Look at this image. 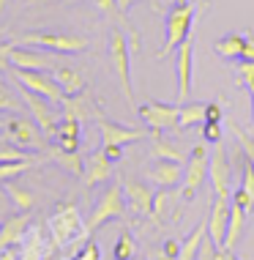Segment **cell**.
<instances>
[{"instance_id": "1", "label": "cell", "mask_w": 254, "mask_h": 260, "mask_svg": "<svg viewBox=\"0 0 254 260\" xmlns=\"http://www.w3.org/2000/svg\"><path fill=\"white\" fill-rule=\"evenodd\" d=\"M47 230L52 236V247H60V249H71V252H80L88 238V228L82 224L80 219V211H77L74 203H66V206L58 208V214L49 216L47 222Z\"/></svg>"}, {"instance_id": "2", "label": "cell", "mask_w": 254, "mask_h": 260, "mask_svg": "<svg viewBox=\"0 0 254 260\" xmlns=\"http://www.w3.org/2000/svg\"><path fill=\"white\" fill-rule=\"evenodd\" d=\"M197 17V3L192 0H180V3L169 6L164 17V44L159 50V58H167L169 52H175L183 41L192 39V25Z\"/></svg>"}, {"instance_id": "3", "label": "cell", "mask_w": 254, "mask_h": 260, "mask_svg": "<svg viewBox=\"0 0 254 260\" xmlns=\"http://www.w3.org/2000/svg\"><path fill=\"white\" fill-rule=\"evenodd\" d=\"M107 47H110V60H112V66H115L118 82H121V90H123V99L131 107V112H137L134 85H131V44H129V36H126L123 27H118V25L110 27Z\"/></svg>"}, {"instance_id": "4", "label": "cell", "mask_w": 254, "mask_h": 260, "mask_svg": "<svg viewBox=\"0 0 254 260\" xmlns=\"http://www.w3.org/2000/svg\"><path fill=\"white\" fill-rule=\"evenodd\" d=\"M11 41L22 47H39V50H47L55 55H80L88 50V39L71 36V33H49V30L22 33V36H14Z\"/></svg>"}, {"instance_id": "5", "label": "cell", "mask_w": 254, "mask_h": 260, "mask_svg": "<svg viewBox=\"0 0 254 260\" xmlns=\"http://www.w3.org/2000/svg\"><path fill=\"white\" fill-rule=\"evenodd\" d=\"M6 140L25 151H47V145L52 143L41 126L33 121V115H17V118H6Z\"/></svg>"}, {"instance_id": "6", "label": "cell", "mask_w": 254, "mask_h": 260, "mask_svg": "<svg viewBox=\"0 0 254 260\" xmlns=\"http://www.w3.org/2000/svg\"><path fill=\"white\" fill-rule=\"evenodd\" d=\"M126 214V194H123V184H110L107 189L101 192V198L96 200V208L93 214L88 216V222H85V228H88V233H96L101 224H107L110 219H123Z\"/></svg>"}, {"instance_id": "7", "label": "cell", "mask_w": 254, "mask_h": 260, "mask_svg": "<svg viewBox=\"0 0 254 260\" xmlns=\"http://www.w3.org/2000/svg\"><path fill=\"white\" fill-rule=\"evenodd\" d=\"M14 77V82H17L19 88H27V90H33V93H39V96H44L47 102H52V104H63V99H66V93H63V88L58 85V80L52 77V72H33V69H17V66H11V72Z\"/></svg>"}, {"instance_id": "8", "label": "cell", "mask_w": 254, "mask_h": 260, "mask_svg": "<svg viewBox=\"0 0 254 260\" xmlns=\"http://www.w3.org/2000/svg\"><path fill=\"white\" fill-rule=\"evenodd\" d=\"M208 165H210V156H208L205 140H202V143H197L192 148V153L186 156V165H183V198L186 200H192L197 189L205 184Z\"/></svg>"}, {"instance_id": "9", "label": "cell", "mask_w": 254, "mask_h": 260, "mask_svg": "<svg viewBox=\"0 0 254 260\" xmlns=\"http://www.w3.org/2000/svg\"><path fill=\"white\" fill-rule=\"evenodd\" d=\"M19 96H22V102H25V107L30 110V115H33V121H36L41 126V132L52 140L55 137V132H58V104H52V102H47L44 96H39V93H33V90H27V88H19Z\"/></svg>"}, {"instance_id": "10", "label": "cell", "mask_w": 254, "mask_h": 260, "mask_svg": "<svg viewBox=\"0 0 254 260\" xmlns=\"http://www.w3.org/2000/svg\"><path fill=\"white\" fill-rule=\"evenodd\" d=\"M137 115L145 121L148 129H180V107L167 102H148L137 104Z\"/></svg>"}, {"instance_id": "11", "label": "cell", "mask_w": 254, "mask_h": 260, "mask_svg": "<svg viewBox=\"0 0 254 260\" xmlns=\"http://www.w3.org/2000/svg\"><path fill=\"white\" fill-rule=\"evenodd\" d=\"M208 175L210 186H213V198H232V161L227 159V151L222 143H216L213 153H210Z\"/></svg>"}, {"instance_id": "12", "label": "cell", "mask_w": 254, "mask_h": 260, "mask_svg": "<svg viewBox=\"0 0 254 260\" xmlns=\"http://www.w3.org/2000/svg\"><path fill=\"white\" fill-rule=\"evenodd\" d=\"M11 66L17 69H33V72H55L58 69V55L47 50H33V47L14 44L11 50Z\"/></svg>"}, {"instance_id": "13", "label": "cell", "mask_w": 254, "mask_h": 260, "mask_svg": "<svg viewBox=\"0 0 254 260\" xmlns=\"http://www.w3.org/2000/svg\"><path fill=\"white\" fill-rule=\"evenodd\" d=\"M175 77H178V102L186 104L194 85V41H183L178 47V60H175Z\"/></svg>"}, {"instance_id": "14", "label": "cell", "mask_w": 254, "mask_h": 260, "mask_svg": "<svg viewBox=\"0 0 254 260\" xmlns=\"http://www.w3.org/2000/svg\"><path fill=\"white\" fill-rule=\"evenodd\" d=\"M98 129H101V137H104V145H131V143H139L142 137H148L145 129H134V126H123V123H115L110 121V118H104L101 112H98L96 118Z\"/></svg>"}, {"instance_id": "15", "label": "cell", "mask_w": 254, "mask_h": 260, "mask_svg": "<svg viewBox=\"0 0 254 260\" xmlns=\"http://www.w3.org/2000/svg\"><path fill=\"white\" fill-rule=\"evenodd\" d=\"M27 230H30V214H27V211H19V214L6 216V219L0 222V252L22 244Z\"/></svg>"}, {"instance_id": "16", "label": "cell", "mask_w": 254, "mask_h": 260, "mask_svg": "<svg viewBox=\"0 0 254 260\" xmlns=\"http://www.w3.org/2000/svg\"><path fill=\"white\" fill-rule=\"evenodd\" d=\"M123 194H126V206L131 211H137V214H153V192L148 184L126 175L123 178Z\"/></svg>"}, {"instance_id": "17", "label": "cell", "mask_w": 254, "mask_h": 260, "mask_svg": "<svg viewBox=\"0 0 254 260\" xmlns=\"http://www.w3.org/2000/svg\"><path fill=\"white\" fill-rule=\"evenodd\" d=\"M148 178L159 186H178L183 184V161H172V159H156L148 170Z\"/></svg>"}, {"instance_id": "18", "label": "cell", "mask_w": 254, "mask_h": 260, "mask_svg": "<svg viewBox=\"0 0 254 260\" xmlns=\"http://www.w3.org/2000/svg\"><path fill=\"white\" fill-rule=\"evenodd\" d=\"M230 203H232V198H216L213 208H210V216H208V236L213 238L219 247H224V236H227Z\"/></svg>"}, {"instance_id": "19", "label": "cell", "mask_w": 254, "mask_h": 260, "mask_svg": "<svg viewBox=\"0 0 254 260\" xmlns=\"http://www.w3.org/2000/svg\"><path fill=\"white\" fill-rule=\"evenodd\" d=\"M112 175V159H107V153H104V148L93 151L88 159H85V186L93 189L96 184H101V181H107Z\"/></svg>"}, {"instance_id": "20", "label": "cell", "mask_w": 254, "mask_h": 260, "mask_svg": "<svg viewBox=\"0 0 254 260\" xmlns=\"http://www.w3.org/2000/svg\"><path fill=\"white\" fill-rule=\"evenodd\" d=\"M246 208L241 206L238 200H232L230 203V222H227V236H224V252H235L238 247V241H241V236H243V230H246Z\"/></svg>"}, {"instance_id": "21", "label": "cell", "mask_w": 254, "mask_h": 260, "mask_svg": "<svg viewBox=\"0 0 254 260\" xmlns=\"http://www.w3.org/2000/svg\"><path fill=\"white\" fill-rule=\"evenodd\" d=\"M82 121H71V118H63L58 132H55L52 143L63 151H80V140H82Z\"/></svg>"}, {"instance_id": "22", "label": "cell", "mask_w": 254, "mask_h": 260, "mask_svg": "<svg viewBox=\"0 0 254 260\" xmlns=\"http://www.w3.org/2000/svg\"><path fill=\"white\" fill-rule=\"evenodd\" d=\"M63 110V118H71V121H88V118L98 115V110L90 104V99L85 93H77V96H66L60 104Z\"/></svg>"}, {"instance_id": "23", "label": "cell", "mask_w": 254, "mask_h": 260, "mask_svg": "<svg viewBox=\"0 0 254 260\" xmlns=\"http://www.w3.org/2000/svg\"><path fill=\"white\" fill-rule=\"evenodd\" d=\"M148 137H151V153L153 159H172V161H186V153L180 148H175L172 143H167L164 132L161 129H151L148 132Z\"/></svg>"}, {"instance_id": "24", "label": "cell", "mask_w": 254, "mask_h": 260, "mask_svg": "<svg viewBox=\"0 0 254 260\" xmlns=\"http://www.w3.org/2000/svg\"><path fill=\"white\" fill-rule=\"evenodd\" d=\"M47 153H49V156H52L55 161H58V165H60L66 173H71V175H85V159H82L77 151H63V148H58V145L49 143V145H47Z\"/></svg>"}, {"instance_id": "25", "label": "cell", "mask_w": 254, "mask_h": 260, "mask_svg": "<svg viewBox=\"0 0 254 260\" xmlns=\"http://www.w3.org/2000/svg\"><path fill=\"white\" fill-rule=\"evenodd\" d=\"M47 244H44V233L39 228H30L22 238V252H19V260H44Z\"/></svg>"}, {"instance_id": "26", "label": "cell", "mask_w": 254, "mask_h": 260, "mask_svg": "<svg viewBox=\"0 0 254 260\" xmlns=\"http://www.w3.org/2000/svg\"><path fill=\"white\" fill-rule=\"evenodd\" d=\"M243 41H246L243 33H227V36H222V39L213 44V52L222 55V58H227V60H241V55H243Z\"/></svg>"}, {"instance_id": "27", "label": "cell", "mask_w": 254, "mask_h": 260, "mask_svg": "<svg viewBox=\"0 0 254 260\" xmlns=\"http://www.w3.org/2000/svg\"><path fill=\"white\" fill-rule=\"evenodd\" d=\"M52 77L58 80V85L63 88V93H66V96H77V93H82V90H85L82 74L74 72V69H68V66H58L52 72Z\"/></svg>"}, {"instance_id": "28", "label": "cell", "mask_w": 254, "mask_h": 260, "mask_svg": "<svg viewBox=\"0 0 254 260\" xmlns=\"http://www.w3.org/2000/svg\"><path fill=\"white\" fill-rule=\"evenodd\" d=\"M3 189H6V194L11 198V203L17 206V211H33V206H36V194H33L27 186L17 184V181H6Z\"/></svg>"}, {"instance_id": "29", "label": "cell", "mask_w": 254, "mask_h": 260, "mask_svg": "<svg viewBox=\"0 0 254 260\" xmlns=\"http://www.w3.org/2000/svg\"><path fill=\"white\" fill-rule=\"evenodd\" d=\"M205 236H208V222H200L192 233H189L186 241L180 244L178 260H197V252H200V244L205 241Z\"/></svg>"}, {"instance_id": "30", "label": "cell", "mask_w": 254, "mask_h": 260, "mask_svg": "<svg viewBox=\"0 0 254 260\" xmlns=\"http://www.w3.org/2000/svg\"><path fill=\"white\" fill-rule=\"evenodd\" d=\"M205 123V104L202 102H186L180 104V129H192V126Z\"/></svg>"}, {"instance_id": "31", "label": "cell", "mask_w": 254, "mask_h": 260, "mask_svg": "<svg viewBox=\"0 0 254 260\" xmlns=\"http://www.w3.org/2000/svg\"><path fill=\"white\" fill-rule=\"evenodd\" d=\"M44 159H22V161H0V184H6V181H14V178H19L25 170H30V167H36L41 165Z\"/></svg>"}, {"instance_id": "32", "label": "cell", "mask_w": 254, "mask_h": 260, "mask_svg": "<svg viewBox=\"0 0 254 260\" xmlns=\"http://www.w3.org/2000/svg\"><path fill=\"white\" fill-rule=\"evenodd\" d=\"M22 96H14L11 85L0 77V112H19L22 110Z\"/></svg>"}, {"instance_id": "33", "label": "cell", "mask_w": 254, "mask_h": 260, "mask_svg": "<svg viewBox=\"0 0 254 260\" xmlns=\"http://www.w3.org/2000/svg\"><path fill=\"white\" fill-rule=\"evenodd\" d=\"M134 255H137V241L129 230H121L115 241V260H131Z\"/></svg>"}, {"instance_id": "34", "label": "cell", "mask_w": 254, "mask_h": 260, "mask_svg": "<svg viewBox=\"0 0 254 260\" xmlns=\"http://www.w3.org/2000/svg\"><path fill=\"white\" fill-rule=\"evenodd\" d=\"M22 159H33V156L25 148L9 143V140H0V161H22Z\"/></svg>"}, {"instance_id": "35", "label": "cell", "mask_w": 254, "mask_h": 260, "mask_svg": "<svg viewBox=\"0 0 254 260\" xmlns=\"http://www.w3.org/2000/svg\"><path fill=\"white\" fill-rule=\"evenodd\" d=\"M197 260H224V249L210 236H205V241L200 244V252H197Z\"/></svg>"}, {"instance_id": "36", "label": "cell", "mask_w": 254, "mask_h": 260, "mask_svg": "<svg viewBox=\"0 0 254 260\" xmlns=\"http://www.w3.org/2000/svg\"><path fill=\"white\" fill-rule=\"evenodd\" d=\"M230 129H232V135L238 137V145H241V151H243L246 156H249V159L254 161V137L249 135V132H243V129H241V126H238V123H232Z\"/></svg>"}, {"instance_id": "37", "label": "cell", "mask_w": 254, "mask_h": 260, "mask_svg": "<svg viewBox=\"0 0 254 260\" xmlns=\"http://www.w3.org/2000/svg\"><path fill=\"white\" fill-rule=\"evenodd\" d=\"M235 82L238 85H251L254 82V60H241V66H238L235 72Z\"/></svg>"}, {"instance_id": "38", "label": "cell", "mask_w": 254, "mask_h": 260, "mask_svg": "<svg viewBox=\"0 0 254 260\" xmlns=\"http://www.w3.org/2000/svg\"><path fill=\"white\" fill-rule=\"evenodd\" d=\"M74 260H101V249H98L96 241H90V238H88V241L82 244V249L74 255Z\"/></svg>"}, {"instance_id": "39", "label": "cell", "mask_w": 254, "mask_h": 260, "mask_svg": "<svg viewBox=\"0 0 254 260\" xmlns=\"http://www.w3.org/2000/svg\"><path fill=\"white\" fill-rule=\"evenodd\" d=\"M202 140L205 143H222V126H219L216 121H205L202 123Z\"/></svg>"}, {"instance_id": "40", "label": "cell", "mask_w": 254, "mask_h": 260, "mask_svg": "<svg viewBox=\"0 0 254 260\" xmlns=\"http://www.w3.org/2000/svg\"><path fill=\"white\" fill-rule=\"evenodd\" d=\"M11 50L14 41H0V72H11Z\"/></svg>"}, {"instance_id": "41", "label": "cell", "mask_w": 254, "mask_h": 260, "mask_svg": "<svg viewBox=\"0 0 254 260\" xmlns=\"http://www.w3.org/2000/svg\"><path fill=\"white\" fill-rule=\"evenodd\" d=\"M161 255L169 257V260H178V255H180V241H175V238H167V241L161 244Z\"/></svg>"}, {"instance_id": "42", "label": "cell", "mask_w": 254, "mask_h": 260, "mask_svg": "<svg viewBox=\"0 0 254 260\" xmlns=\"http://www.w3.org/2000/svg\"><path fill=\"white\" fill-rule=\"evenodd\" d=\"M167 206H169V194H167V192L153 194V214H156V216H164Z\"/></svg>"}, {"instance_id": "43", "label": "cell", "mask_w": 254, "mask_h": 260, "mask_svg": "<svg viewBox=\"0 0 254 260\" xmlns=\"http://www.w3.org/2000/svg\"><path fill=\"white\" fill-rule=\"evenodd\" d=\"M232 200H238V203H241V206L246 208V214H254V203L249 200V194H246L241 186H238L235 192H232Z\"/></svg>"}, {"instance_id": "44", "label": "cell", "mask_w": 254, "mask_h": 260, "mask_svg": "<svg viewBox=\"0 0 254 260\" xmlns=\"http://www.w3.org/2000/svg\"><path fill=\"white\" fill-rule=\"evenodd\" d=\"M205 121H222V104L219 102H210V104H205Z\"/></svg>"}, {"instance_id": "45", "label": "cell", "mask_w": 254, "mask_h": 260, "mask_svg": "<svg viewBox=\"0 0 254 260\" xmlns=\"http://www.w3.org/2000/svg\"><path fill=\"white\" fill-rule=\"evenodd\" d=\"M241 60H254V33H249L243 41V55H241Z\"/></svg>"}, {"instance_id": "46", "label": "cell", "mask_w": 254, "mask_h": 260, "mask_svg": "<svg viewBox=\"0 0 254 260\" xmlns=\"http://www.w3.org/2000/svg\"><path fill=\"white\" fill-rule=\"evenodd\" d=\"M104 153H107V159L118 161L123 156V145H104Z\"/></svg>"}, {"instance_id": "47", "label": "cell", "mask_w": 254, "mask_h": 260, "mask_svg": "<svg viewBox=\"0 0 254 260\" xmlns=\"http://www.w3.org/2000/svg\"><path fill=\"white\" fill-rule=\"evenodd\" d=\"M0 260H19V252L14 249V247H9V249L0 252Z\"/></svg>"}, {"instance_id": "48", "label": "cell", "mask_w": 254, "mask_h": 260, "mask_svg": "<svg viewBox=\"0 0 254 260\" xmlns=\"http://www.w3.org/2000/svg\"><path fill=\"white\" fill-rule=\"evenodd\" d=\"M134 3H137V0H118V9H121L123 14H129V9H131Z\"/></svg>"}, {"instance_id": "49", "label": "cell", "mask_w": 254, "mask_h": 260, "mask_svg": "<svg viewBox=\"0 0 254 260\" xmlns=\"http://www.w3.org/2000/svg\"><path fill=\"white\" fill-rule=\"evenodd\" d=\"M246 90H249V96H251V123H254V82L246 85Z\"/></svg>"}, {"instance_id": "50", "label": "cell", "mask_w": 254, "mask_h": 260, "mask_svg": "<svg viewBox=\"0 0 254 260\" xmlns=\"http://www.w3.org/2000/svg\"><path fill=\"white\" fill-rule=\"evenodd\" d=\"M210 6V0H197V11H205Z\"/></svg>"}, {"instance_id": "51", "label": "cell", "mask_w": 254, "mask_h": 260, "mask_svg": "<svg viewBox=\"0 0 254 260\" xmlns=\"http://www.w3.org/2000/svg\"><path fill=\"white\" fill-rule=\"evenodd\" d=\"M6 6H9V0H0V17L6 14Z\"/></svg>"}, {"instance_id": "52", "label": "cell", "mask_w": 254, "mask_h": 260, "mask_svg": "<svg viewBox=\"0 0 254 260\" xmlns=\"http://www.w3.org/2000/svg\"><path fill=\"white\" fill-rule=\"evenodd\" d=\"M164 3H167V6H175V3H180V0H164Z\"/></svg>"}, {"instance_id": "53", "label": "cell", "mask_w": 254, "mask_h": 260, "mask_svg": "<svg viewBox=\"0 0 254 260\" xmlns=\"http://www.w3.org/2000/svg\"><path fill=\"white\" fill-rule=\"evenodd\" d=\"M3 126H6V118H0V129H3Z\"/></svg>"}]
</instances>
